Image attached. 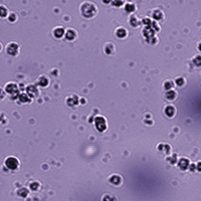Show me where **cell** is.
Here are the masks:
<instances>
[{"label":"cell","mask_w":201,"mask_h":201,"mask_svg":"<svg viewBox=\"0 0 201 201\" xmlns=\"http://www.w3.org/2000/svg\"><path fill=\"white\" fill-rule=\"evenodd\" d=\"M75 35H76V33H75V30L68 29V30L67 31V33H65V37H67V39H68V40H72V39H75Z\"/></svg>","instance_id":"6"},{"label":"cell","mask_w":201,"mask_h":201,"mask_svg":"<svg viewBox=\"0 0 201 201\" xmlns=\"http://www.w3.org/2000/svg\"><path fill=\"white\" fill-rule=\"evenodd\" d=\"M18 52V45L16 43H9L7 46V53H9L10 56H16Z\"/></svg>","instance_id":"4"},{"label":"cell","mask_w":201,"mask_h":201,"mask_svg":"<svg viewBox=\"0 0 201 201\" xmlns=\"http://www.w3.org/2000/svg\"><path fill=\"white\" fill-rule=\"evenodd\" d=\"M95 124H96V128L100 131V132H103L107 128V123H106V120L101 116H98L95 121Z\"/></svg>","instance_id":"3"},{"label":"cell","mask_w":201,"mask_h":201,"mask_svg":"<svg viewBox=\"0 0 201 201\" xmlns=\"http://www.w3.org/2000/svg\"><path fill=\"white\" fill-rule=\"evenodd\" d=\"M176 83H179L178 86H182V83H183V79H179L178 80L176 79Z\"/></svg>","instance_id":"16"},{"label":"cell","mask_w":201,"mask_h":201,"mask_svg":"<svg viewBox=\"0 0 201 201\" xmlns=\"http://www.w3.org/2000/svg\"><path fill=\"white\" fill-rule=\"evenodd\" d=\"M16 90V86L14 85V83H9L8 86L6 87V91H7V93H10V94H12V90Z\"/></svg>","instance_id":"10"},{"label":"cell","mask_w":201,"mask_h":201,"mask_svg":"<svg viewBox=\"0 0 201 201\" xmlns=\"http://www.w3.org/2000/svg\"><path fill=\"white\" fill-rule=\"evenodd\" d=\"M18 165H19V162H18V160L16 158H14V157H8V158L5 160V166L10 170L17 169Z\"/></svg>","instance_id":"2"},{"label":"cell","mask_w":201,"mask_h":201,"mask_svg":"<svg viewBox=\"0 0 201 201\" xmlns=\"http://www.w3.org/2000/svg\"><path fill=\"white\" fill-rule=\"evenodd\" d=\"M198 49H199L200 52H201V42L199 43V45H198Z\"/></svg>","instance_id":"18"},{"label":"cell","mask_w":201,"mask_h":201,"mask_svg":"<svg viewBox=\"0 0 201 201\" xmlns=\"http://www.w3.org/2000/svg\"><path fill=\"white\" fill-rule=\"evenodd\" d=\"M126 34H127V31L124 29L123 27H120V28H118L117 29V31H116V35L118 36V37H122V38H124L126 36Z\"/></svg>","instance_id":"7"},{"label":"cell","mask_w":201,"mask_h":201,"mask_svg":"<svg viewBox=\"0 0 201 201\" xmlns=\"http://www.w3.org/2000/svg\"><path fill=\"white\" fill-rule=\"evenodd\" d=\"M179 166H180L181 169H186L188 167V160H185V159H182L179 163Z\"/></svg>","instance_id":"9"},{"label":"cell","mask_w":201,"mask_h":201,"mask_svg":"<svg viewBox=\"0 0 201 201\" xmlns=\"http://www.w3.org/2000/svg\"><path fill=\"white\" fill-rule=\"evenodd\" d=\"M80 11H82V14L87 18H91L94 17L97 14V7L95 6L93 3L91 2H85L80 7Z\"/></svg>","instance_id":"1"},{"label":"cell","mask_w":201,"mask_h":201,"mask_svg":"<svg viewBox=\"0 0 201 201\" xmlns=\"http://www.w3.org/2000/svg\"><path fill=\"white\" fill-rule=\"evenodd\" d=\"M39 83H41L42 87H45L47 83H48V80H47L44 76H41V78L39 79Z\"/></svg>","instance_id":"12"},{"label":"cell","mask_w":201,"mask_h":201,"mask_svg":"<svg viewBox=\"0 0 201 201\" xmlns=\"http://www.w3.org/2000/svg\"><path fill=\"white\" fill-rule=\"evenodd\" d=\"M53 34H54L56 37L60 38L61 36H64V29L63 27H56L53 30Z\"/></svg>","instance_id":"5"},{"label":"cell","mask_w":201,"mask_h":201,"mask_svg":"<svg viewBox=\"0 0 201 201\" xmlns=\"http://www.w3.org/2000/svg\"><path fill=\"white\" fill-rule=\"evenodd\" d=\"M193 63H194L196 65H198V67H200V65H201V56H197L196 57H194V60H193Z\"/></svg>","instance_id":"13"},{"label":"cell","mask_w":201,"mask_h":201,"mask_svg":"<svg viewBox=\"0 0 201 201\" xmlns=\"http://www.w3.org/2000/svg\"><path fill=\"white\" fill-rule=\"evenodd\" d=\"M174 112H175V110H174V107H172V106H168V107H166V109H165V114L169 117L173 116Z\"/></svg>","instance_id":"8"},{"label":"cell","mask_w":201,"mask_h":201,"mask_svg":"<svg viewBox=\"0 0 201 201\" xmlns=\"http://www.w3.org/2000/svg\"><path fill=\"white\" fill-rule=\"evenodd\" d=\"M175 96H176V94H175V92H173V91H170V92H168L166 94V97L168 99H174Z\"/></svg>","instance_id":"15"},{"label":"cell","mask_w":201,"mask_h":201,"mask_svg":"<svg viewBox=\"0 0 201 201\" xmlns=\"http://www.w3.org/2000/svg\"><path fill=\"white\" fill-rule=\"evenodd\" d=\"M14 17H15V15H14V14H12V15L9 17L10 21H14V20H15V18H14Z\"/></svg>","instance_id":"17"},{"label":"cell","mask_w":201,"mask_h":201,"mask_svg":"<svg viewBox=\"0 0 201 201\" xmlns=\"http://www.w3.org/2000/svg\"><path fill=\"white\" fill-rule=\"evenodd\" d=\"M125 9H126V11H133V10L135 9V6L133 3H128V4H126V7H125Z\"/></svg>","instance_id":"11"},{"label":"cell","mask_w":201,"mask_h":201,"mask_svg":"<svg viewBox=\"0 0 201 201\" xmlns=\"http://www.w3.org/2000/svg\"><path fill=\"white\" fill-rule=\"evenodd\" d=\"M106 52H107V53H109V54L112 53L113 52H114V46H112V45L109 43V44L107 45V47H106Z\"/></svg>","instance_id":"14"}]
</instances>
